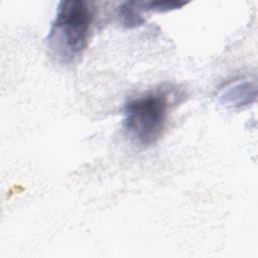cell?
<instances>
[{"instance_id":"obj_1","label":"cell","mask_w":258,"mask_h":258,"mask_svg":"<svg viewBox=\"0 0 258 258\" xmlns=\"http://www.w3.org/2000/svg\"><path fill=\"white\" fill-rule=\"evenodd\" d=\"M93 21L94 8L89 2H59L45 40L49 55L60 64L79 59L88 46Z\"/></svg>"},{"instance_id":"obj_2","label":"cell","mask_w":258,"mask_h":258,"mask_svg":"<svg viewBox=\"0 0 258 258\" xmlns=\"http://www.w3.org/2000/svg\"><path fill=\"white\" fill-rule=\"evenodd\" d=\"M168 104L161 90L130 99L124 106L123 126L131 141L143 147L155 144L165 128Z\"/></svg>"},{"instance_id":"obj_3","label":"cell","mask_w":258,"mask_h":258,"mask_svg":"<svg viewBox=\"0 0 258 258\" xmlns=\"http://www.w3.org/2000/svg\"><path fill=\"white\" fill-rule=\"evenodd\" d=\"M256 94V82L243 80L228 85L220 93L219 99L224 106L240 108L251 104L255 100Z\"/></svg>"},{"instance_id":"obj_4","label":"cell","mask_w":258,"mask_h":258,"mask_svg":"<svg viewBox=\"0 0 258 258\" xmlns=\"http://www.w3.org/2000/svg\"><path fill=\"white\" fill-rule=\"evenodd\" d=\"M146 10V2L127 1L123 2L118 8V18L126 27H135L141 25L145 19L142 17V12Z\"/></svg>"}]
</instances>
